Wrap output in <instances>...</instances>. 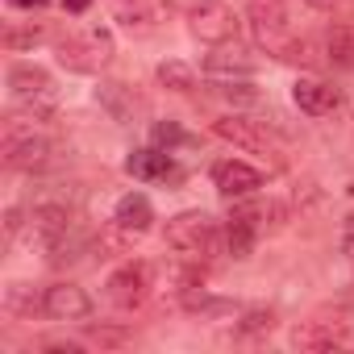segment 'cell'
I'll use <instances>...</instances> for the list:
<instances>
[{
    "label": "cell",
    "instance_id": "obj_1",
    "mask_svg": "<svg viewBox=\"0 0 354 354\" xmlns=\"http://www.w3.org/2000/svg\"><path fill=\"white\" fill-rule=\"evenodd\" d=\"M167 246L188 263H209L225 254V230L209 213H180L167 221Z\"/></svg>",
    "mask_w": 354,
    "mask_h": 354
},
{
    "label": "cell",
    "instance_id": "obj_2",
    "mask_svg": "<svg viewBox=\"0 0 354 354\" xmlns=\"http://www.w3.org/2000/svg\"><path fill=\"white\" fill-rule=\"evenodd\" d=\"M9 92H13V100L21 104L26 117H34V121H50L55 117V80H50L46 67L13 63L9 67Z\"/></svg>",
    "mask_w": 354,
    "mask_h": 354
},
{
    "label": "cell",
    "instance_id": "obj_3",
    "mask_svg": "<svg viewBox=\"0 0 354 354\" xmlns=\"http://www.w3.org/2000/svg\"><path fill=\"white\" fill-rule=\"evenodd\" d=\"M350 321H354V313L346 304H325V308H317L308 321H300L292 329V346L296 350H333V346H346L350 342Z\"/></svg>",
    "mask_w": 354,
    "mask_h": 354
},
{
    "label": "cell",
    "instance_id": "obj_4",
    "mask_svg": "<svg viewBox=\"0 0 354 354\" xmlns=\"http://www.w3.org/2000/svg\"><path fill=\"white\" fill-rule=\"evenodd\" d=\"M59 63L80 71V75H96L113 63V34L104 26H92L75 38H63L59 42Z\"/></svg>",
    "mask_w": 354,
    "mask_h": 354
},
{
    "label": "cell",
    "instance_id": "obj_5",
    "mask_svg": "<svg viewBox=\"0 0 354 354\" xmlns=\"http://www.w3.org/2000/svg\"><path fill=\"white\" fill-rule=\"evenodd\" d=\"M246 26H250V38L259 50L267 55H283L292 46V26H288V9H283V0H250V9H246Z\"/></svg>",
    "mask_w": 354,
    "mask_h": 354
},
{
    "label": "cell",
    "instance_id": "obj_6",
    "mask_svg": "<svg viewBox=\"0 0 354 354\" xmlns=\"http://www.w3.org/2000/svg\"><path fill=\"white\" fill-rule=\"evenodd\" d=\"M0 154H5V167L13 171H42L55 154L50 138L38 133L34 125H21V121H5V146H0Z\"/></svg>",
    "mask_w": 354,
    "mask_h": 354
},
{
    "label": "cell",
    "instance_id": "obj_7",
    "mask_svg": "<svg viewBox=\"0 0 354 354\" xmlns=\"http://www.w3.org/2000/svg\"><path fill=\"white\" fill-rule=\"evenodd\" d=\"M238 13L230 5H221V0H201V5L192 9V34L205 42V46H225L238 38Z\"/></svg>",
    "mask_w": 354,
    "mask_h": 354
},
{
    "label": "cell",
    "instance_id": "obj_8",
    "mask_svg": "<svg viewBox=\"0 0 354 354\" xmlns=\"http://www.w3.org/2000/svg\"><path fill=\"white\" fill-rule=\"evenodd\" d=\"M213 133L217 138H225V142H234V146H242V150H250V154H271V158H279V146H275V138L267 133V125L263 121H250V117H217L213 121Z\"/></svg>",
    "mask_w": 354,
    "mask_h": 354
},
{
    "label": "cell",
    "instance_id": "obj_9",
    "mask_svg": "<svg viewBox=\"0 0 354 354\" xmlns=\"http://www.w3.org/2000/svg\"><path fill=\"white\" fill-rule=\"evenodd\" d=\"M150 279H154V271H150V263H125V267H117L113 275H109V300L117 304V308H125V313H133L146 296H150Z\"/></svg>",
    "mask_w": 354,
    "mask_h": 354
},
{
    "label": "cell",
    "instance_id": "obj_10",
    "mask_svg": "<svg viewBox=\"0 0 354 354\" xmlns=\"http://www.w3.org/2000/svg\"><path fill=\"white\" fill-rule=\"evenodd\" d=\"M26 225H30L34 242H42V246H55L63 234H71V230H75V217H71V209H67L63 201H38V205L30 209Z\"/></svg>",
    "mask_w": 354,
    "mask_h": 354
},
{
    "label": "cell",
    "instance_id": "obj_11",
    "mask_svg": "<svg viewBox=\"0 0 354 354\" xmlns=\"http://www.w3.org/2000/svg\"><path fill=\"white\" fill-rule=\"evenodd\" d=\"M213 188L221 196H250L263 188V171L242 158H221V162H213Z\"/></svg>",
    "mask_w": 354,
    "mask_h": 354
},
{
    "label": "cell",
    "instance_id": "obj_12",
    "mask_svg": "<svg viewBox=\"0 0 354 354\" xmlns=\"http://www.w3.org/2000/svg\"><path fill=\"white\" fill-rule=\"evenodd\" d=\"M42 313L50 321H88L92 317V300L75 283H55V288L42 292Z\"/></svg>",
    "mask_w": 354,
    "mask_h": 354
},
{
    "label": "cell",
    "instance_id": "obj_13",
    "mask_svg": "<svg viewBox=\"0 0 354 354\" xmlns=\"http://www.w3.org/2000/svg\"><path fill=\"white\" fill-rule=\"evenodd\" d=\"M292 100H296L300 113L325 117V113H333V109L342 104V88H333V84H325V80H296V84H292Z\"/></svg>",
    "mask_w": 354,
    "mask_h": 354
},
{
    "label": "cell",
    "instance_id": "obj_14",
    "mask_svg": "<svg viewBox=\"0 0 354 354\" xmlns=\"http://www.w3.org/2000/svg\"><path fill=\"white\" fill-rule=\"evenodd\" d=\"M205 75H213V80H250L254 75V59L246 55V50H238V46H217L209 59H205Z\"/></svg>",
    "mask_w": 354,
    "mask_h": 354
},
{
    "label": "cell",
    "instance_id": "obj_15",
    "mask_svg": "<svg viewBox=\"0 0 354 354\" xmlns=\"http://www.w3.org/2000/svg\"><path fill=\"white\" fill-rule=\"evenodd\" d=\"M113 225L125 230V234H146V230L154 225L150 201H146L142 192H125V196L117 201V209H113Z\"/></svg>",
    "mask_w": 354,
    "mask_h": 354
},
{
    "label": "cell",
    "instance_id": "obj_16",
    "mask_svg": "<svg viewBox=\"0 0 354 354\" xmlns=\"http://www.w3.org/2000/svg\"><path fill=\"white\" fill-rule=\"evenodd\" d=\"M171 150H162V146H146V150H133L129 158H125V171L133 175V180H167L171 175V158H167Z\"/></svg>",
    "mask_w": 354,
    "mask_h": 354
},
{
    "label": "cell",
    "instance_id": "obj_17",
    "mask_svg": "<svg viewBox=\"0 0 354 354\" xmlns=\"http://www.w3.org/2000/svg\"><path fill=\"white\" fill-rule=\"evenodd\" d=\"M234 217H242V221H250L259 234H267V230H279V225L292 217V209H288L283 201H254V205H238Z\"/></svg>",
    "mask_w": 354,
    "mask_h": 354
},
{
    "label": "cell",
    "instance_id": "obj_18",
    "mask_svg": "<svg viewBox=\"0 0 354 354\" xmlns=\"http://www.w3.org/2000/svg\"><path fill=\"white\" fill-rule=\"evenodd\" d=\"M96 104H100L113 121H121V125H129L133 113H138V100L129 96L125 84H100V88H96Z\"/></svg>",
    "mask_w": 354,
    "mask_h": 354
},
{
    "label": "cell",
    "instance_id": "obj_19",
    "mask_svg": "<svg viewBox=\"0 0 354 354\" xmlns=\"http://www.w3.org/2000/svg\"><path fill=\"white\" fill-rule=\"evenodd\" d=\"M5 313L9 317H34V313H42V296L30 283H9L5 288Z\"/></svg>",
    "mask_w": 354,
    "mask_h": 354
},
{
    "label": "cell",
    "instance_id": "obj_20",
    "mask_svg": "<svg viewBox=\"0 0 354 354\" xmlns=\"http://www.w3.org/2000/svg\"><path fill=\"white\" fill-rule=\"evenodd\" d=\"M158 84L171 88V92H192V88H196V71H192L188 63H180V59H167V63L158 67Z\"/></svg>",
    "mask_w": 354,
    "mask_h": 354
},
{
    "label": "cell",
    "instance_id": "obj_21",
    "mask_svg": "<svg viewBox=\"0 0 354 354\" xmlns=\"http://www.w3.org/2000/svg\"><path fill=\"white\" fill-rule=\"evenodd\" d=\"M325 59L333 67H354V30H333L325 38Z\"/></svg>",
    "mask_w": 354,
    "mask_h": 354
},
{
    "label": "cell",
    "instance_id": "obj_22",
    "mask_svg": "<svg viewBox=\"0 0 354 354\" xmlns=\"http://www.w3.org/2000/svg\"><path fill=\"white\" fill-rule=\"evenodd\" d=\"M275 329V313L271 308H250L242 321H238V333H246V337H254V333H271Z\"/></svg>",
    "mask_w": 354,
    "mask_h": 354
},
{
    "label": "cell",
    "instance_id": "obj_23",
    "mask_svg": "<svg viewBox=\"0 0 354 354\" xmlns=\"http://www.w3.org/2000/svg\"><path fill=\"white\" fill-rule=\"evenodd\" d=\"M46 38V26H26V30H5V50H26Z\"/></svg>",
    "mask_w": 354,
    "mask_h": 354
},
{
    "label": "cell",
    "instance_id": "obj_24",
    "mask_svg": "<svg viewBox=\"0 0 354 354\" xmlns=\"http://www.w3.org/2000/svg\"><path fill=\"white\" fill-rule=\"evenodd\" d=\"M217 92H221L230 104H259V92H254L250 84H234V80H221V84H217Z\"/></svg>",
    "mask_w": 354,
    "mask_h": 354
},
{
    "label": "cell",
    "instance_id": "obj_25",
    "mask_svg": "<svg viewBox=\"0 0 354 354\" xmlns=\"http://www.w3.org/2000/svg\"><path fill=\"white\" fill-rule=\"evenodd\" d=\"M184 142H188V133L175 125V121H158L154 125V146H167L171 150V146H184Z\"/></svg>",
    "mask_w": 354,
    "mask_h": 354
},
{
    "label": "cell",
    "instance_id": "obj_26",
    "mask_svg": "<svg viewBox=\"0 0 354 354\" xmlns=\"http://www.w3.org/2000/svg\"><path fill=\"white\" fill-rule=\"evenodd\" d=\"M129 333H121V329H92L88 333V342H96V346H121Z\"/></svg>",
    "mask_w": 354,
    "mask_h": 354
},
{
    "label": "cell",
    "instance_id": "obj_27",
    "mask_svg": "<svg viewBox=\"0 0 354 354\" xmlns=\"http://www.w3.org/2000/svg\"><path fill=\"white\" fill-rule=\"evenodd\" d=\"M21 225H26V221H21V209H9V213H5V242H13Z\"/></svg>",
    "mask_w": 354,
    "mask_h": 354
},
{
    "label": "cell",
    "instance_id": "obj_28",
    "mask_svg": "<svg viewBox=\"0 0 354 354\" xmlns=\"http://www.w3.org/2000/svg\"><path fill=\"white\" fill-rule=\"evenodd\" d=\"M337 242H342V250H346V254L354 259V217H350V221L342 225V238H337Z\"/></svg>",
    "mask_w": 354,
    "mask_h": 354
},
{
    "label": "cell",
    "instance_id": "obj_29",
    "mask_svg": "<svg viewBox=\"0 0 354 354\" xmlns=\"http://www.w3.org/2000/svg\"><path fill=\"white\" fill-rule=\"evenodd\" d=\"M304 5H308V9H317V13H329L337 0H304Z\"/></svg>",
    "mask_w": 354,
    "mask_h": 354
},
{
    "label": "cell",
    "instance_id": "obj_30",
    "mask_svg": "<svg viewBox=\"0 0 354 354\" xmlns=\"http://www.w3.org/2000/svg\"><path fill=\"white\" fill-rule=\"evenodd\" d=\"M88 5H92V0H63V9H67V13H84Z\"/></svg>",
    "mask_w": 354,
    "mask_h": 354
},
{
    "label": "cell",
    "instance_id": "obj_31",
    "mask_svg": "<svg viewBox=\"0 0 354 354\" xmlns=\"http://www.w3.org/2000/svg\"><path fill=\"white\" fill-rule=\"evenodd\" d=\"M9 5H17V9H34V5H42V0H9Z\"/></svg>",
    "mask_w": 354,
    "mask_h": 354
}]
</instances>
